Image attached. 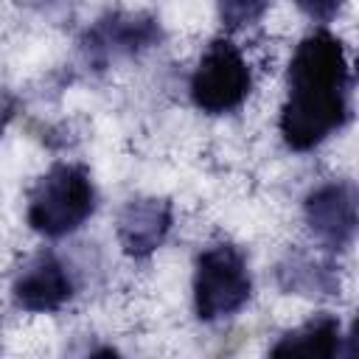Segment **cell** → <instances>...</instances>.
Segmentation results:
<instances>
[{
  "mask_svg": "<svg viewBox=\"0 0 359 359\" xmlns=\"http://www.w3.org/2000/svg\"><path fill=\"white\" fill-rule=\"evenodd\" d=\"M95 208V191L90 174L73 163H56L28 196V224L48 236L59 238L73 233L87 222Z\"/></svg>",
  "mask_w": 359,
  "mask_h": 359,
  "instance_id": "cell-2",
  "label": "cell"
},
{
  "mask_svg": "<svg viewBox=\"0 0 359 359\" xmlns=\"http://www.w3.org/2000/svg\"><path fill=\"white\" fill-rule=\"evenodd\" d=\"M250 67L238 48L227 39H213L191 76V98L208 115L236 109L250 93Z\"/></svg>",
  "mask_w": 359,
  "mask_h": 359,
  "instance_id": "cell-4",
  "label": "cell"
},
{
  "mask_svg": "<svg viewBox=\"0 0 359 359\" xmlns=\"http://www.w3.org/2000/svg\"><path fill=\"white\" fill-rule=\"evenodd\" d=\"M11 112H14V101H11V95H8V93H3V90H0V132L6 129V123H8Z\"/></svg>",
  "mask_w": 359,
  "mask_h": 359,
  "instance_id": "cell-13",
  "label": "cell"
},
{
  "mask_svg": "<svg viewBox=\"0 0 359 359\" xmlns=\"http://www.w3.org/2000/svg\"><path fill=\"white\" fill-rule=\"evenodd\" d=\"M351 70L342 42L328 31L309 34L286 73V104L280 109V135L294 151L323 143L348 118Z\"/></svg>",
  "mask_w": 359,
  "mask_h": 359,
  "instance_id": "cell-1",
  "label": "cell"
},
{
  "mask_svg": "<svg viewBox=\"0 0 359 359\" xmlns=\"http://www.w3.org/2000/svg\"><path fill=\"white\" fill-rule=\"evenodd\" d=\"M160 39V25L157 20L146 17V14H107L104 20H98L93 25V31H87L84 36V50L87 59L107 65L109 59H121V56H135L146 48H151Z\"/></svg>",
  "mask_w": 359,
  "mask_h": 359,
  "instance_id": "cell-6",
  "label": "cell"
},
{
  "mask_svg": "<svg viewBox=\"0 0 359 359\" xmlns=\"http://www.w3.org/2000/svg\"><path fill=\"white\" fill-rule=\"evenodd\" d=\"M342 345V325L334 314H317L300 328L280 337L272 356H337Z\"/></svg>",
  "mask_w": 359,
  "mask_h": 359,
  "instance_id": "cell-9",
  "label": "cell"
},
{
  "mask_svg": "<svg viewBox=\"0 0 359 359\" xmlns=\"http://www.w3.org/2000/svg\"><path fill=\"white\" fill-rule=\"evenodd\" d=\"M303 216L328 250H348L356 238V188L348 180L325 182L303 202Z\"/></svg>",
  "mask_w": 359,
  "mask_h": 359,
  "instance_id": "cell-5",
  "label": "cell"
},
{
  "mask_svg": "<svg viewBox=\"0 0 359 359\" xmlns=\"http://www.w3.org/2000/svg\"><path fill=\"white\" fill-rule=\"evenodd\" d=\"M294 3L300 6V11H303L306 17L320 20V22L331 20V17L339 11V6H342V0H294Z\"/></svg>",
  "mask_w": 359,
  "mask_h": 359,
  "instance_id": "cell-12",
  "label": "cell"
},
{
  "mask_svg": "<svg viewBox=\"0 0 359 359\" xmlns=\"http://www.w3.org/2000/svg\"><path fill=\"white\" fill-rule=\"evenodd\" d=\"M280 283L297 294H334L339 286L328 264H320L309 255H289V264H280Z\"/></svg>",
  "mask_w": 359,
  "mask_h": 359,
  "instance_id": "cell-10",
  "label": "cell"
},
{
  "mask_svg": "<svg viewBox=\"0 0 359 359\" xmlns=\"http://www.w3.org/2000/svg\"><path fill=\"white\" fill-rule=\"evenodd\" d=\"M216 6H219L222 22L230 31H238V28H247V25L258 22L266 14L269 0H216Z\"/></svg>",
  "mask_w": 359,
  "mask_h": 359,
  "instance_id": "cell-11",
  "label": "cell"
},
{
  "mask_svg": "<svg viewBox=\"0 0 359 359\" xmlns=\"http://www.w3.org/2000/svg\"><path fill=\"white\" fill-rule=\"evenodd\" d=\"M171 230V205L157 196H135L118 213V241L126 255H151Z\"/></svg>",
  "mask_w": 359,
  "mask_h": 359,
  "instance_id": "cell-8",
  "label": "cell"
},
{
  "mask_svg": "<svg viewBox=\"0 0 359 359\" xmlns=\"http://www.w3.org/2000/svg\"><path fill=\"white\" fill-rule=\"evenodd\" d=\"M252 292L244 255L233 244H213L196 258L194 309L205 323L236 314Z\"/></svg>",
  "mask_w": 359,
  "mask_h": 359,
  "instance_id": "cell-3",
  "label": "cell"
},
{
  "mask_svg": "<svg viewBox=\"0 0 359 359\" xmlns=\"http://www.w3.org/2000/svg\"><path fill=\"white\" fill-rule=\"evenodd\" d=\"M14 303L25 311H56L73 294V280L53 252L34 255L14 278Z\"/></svg>",
  "mask_w": 359,
  "mask_h": 359,
  "instance_id": "cell-7",
  "label": "cell"
}]
</instances>
